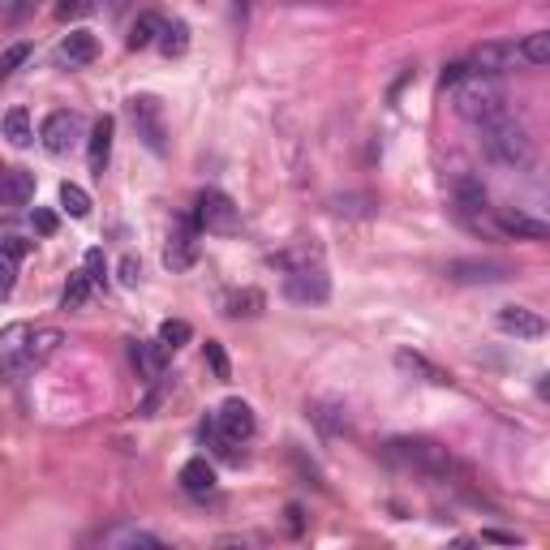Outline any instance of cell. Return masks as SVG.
Instances as JSON below:
<instances>
[{
    "mask_svg": "<svg viewBox=\"0 0 550 550\" xmlns=\"http://www.w3.org/2000/svg\"><path fill=\"white\" fill-rule=\"evenodd\" d=\"M194 228L198 233H215V237H233L237 228H241V211H237V202L228 198L224 190H202L194 198Z\"/></svg>",
    "mask_w": 550,
    "mask_h": 550,
    "instance_id": "3",
    "label": "cell"
},
{
    "mask_svg": "<svg viewBox=\"0 0 550 550\" xmlns=\"http://www.w3.org/2000/svg\"><path fill=\"white\" fill-rule=\"evenodd\" d=\"M387 452H392L396 460H404V465H413V469H422V473H434V477L465 473L447 447L430 443V439H392V443H387Z\"/></svg>",
    "mask_w": 550,
    "mask_h": 550,
    "instance_id": "4",
    "label": "cell"
},
{
    "mask_svg": "<svg viewBox=\"0 0 550 550\" xmlns=\"http://www.w3.org/2000/svg\"><path fill=\"white\" fill-rule=\"evenodd\" d=\"M207 361H211L215 379H228V357H224V349H220V340H207Z\"/></svg>",
    "mask_w": 550,
    "mask_h": 550,
    "instance_id": "34",
    "label": "cell"
},
{
    "mask_svg": "<svg viewBox=\"0 0 550 550\" xmlns=\"http://www.w3.org/2000/svg\"><path fill=\"white\" fill-rule=\"evenodd\" d=\"M177 482H181V490H185L190 499H211V495H215V469H211V460H207V456L185 460L181 473H177Z\"/></svg>",
    "mask_w": 550,
    "mask_h": 550,
    "instance_id": "13",
    "label": "cell"
},
{
    "mask_svg": "<svg viewBox=\"0 0 550 550\" xmlns=\"http://www.w3.org/2000/svg\"><path fill=\"white\" fill-rule=\"evenodd\" d=\"M284 293L293 297V301H327V293H331V284H327V275H323V267H293L288 271V280H284Z\"/></svg>",
    "mask_w": 550,
    "mask_h": 550,
    "instance_id": "11",
    "label": "cell"
},
{
    "mask_svg": "<svg viewBox=\"0 0 550 550\" xmlns=\"http://www.w3.org/2000/svg\"><path fill=\"white\" fill-rule=\"evenodd\" d=\"M155 43L168 56H181L185 48H190V26H185V22H164V26H159V39Z\"/></svg>",
    "mask_w": 550,
    "mask_h": 550,
    "instance_id": "27",
    "label": "cell"
},
{
    "mask_svg": "<svg viewBox=\"0 0 550 550\" xmlns=\"http://www.w3.org/2000/svg\"><path fill=\"white\" fill-rule=\"evenodd\" d=\"M452 91H456V112H460L465 121H473L477 129L490 125L495 117H503V112H508V99H503V91H499L495 78L469 74L465 82H456Z\"/></svg>",
    "mask_w": 550,
    "mask_h": 550,
    "instance_id": "2",
    "label": "cell"
},
{
    "mask_svg": "<svg viewBox=\"0 0 550 550\" xmlns=\"http://www.w3.org/2000/svg\"><path fill=\"white\" fill-rule=\"evenodd\" d=\"M0 9H5V0H0Z\"/></svg>",
    "mask_w": 550,
    "mask_h": 550,
    "instance_id": "40",
    "label": "cell"
},
{
    "mask_svg": "<svg viewBox=\"0 0 550 550\" xmlns=\"http://www.w3.org/2000/svg\"><path fill=\"white\" fill-rule=\"evenodd\" d=\"M31 61V43H13V48L0 52V78H9L18 65Z\"/></svg>",
    "mask_w": 550,
    "mask_h": 550,
    "instance_id": "33",
    "label": "cell"
},
{
    "mask_svg": "<svg viewBox=\"0 0 550 550\" xmlns=\"http://www.w3.org/2000/svg\"><path fill=\"white\" fill-rule=\"evenodd\" d=\"M31 323H9L0 331V374L5 379H22L31 366Z\"/></svg>",
    "mask_w": 550,
    "mask_h": 550,
    "instance_id": "6",
    "label": "cell"
},
{
    "mask_svg": "<svg viewBox=\"0 0 550 550\" xmlns=\"http://www.w3.org/2000/svg\"><path fill=\"white\" fill-rule=\"evenodd\" d=\"M482 147L490 151V159H499V164H508V168H529L533 164V138L512 112H503V117L482 125Z\"/></svg>",
    "mask_w": 550,
    "mask_h": 550,
    "instance_id": "1",
    "label": "cell"
},
{
    "mask_svg": "<svg viewBox=\"0 0 550 550\" xmlns=\"http://www.w3.org/2000/svg\"><path fill=\"white\" fill-rule=\"evenodd\" d=\"M0 129H5L9 147H26V142L35 138V134H31V112H26V108H9L5 121H0Z\"/></svg>",
    "mask_w": 550,
    "mask_h": 550,
    "instance_id": "24",
    "label": "cell"
},
{
    "mask_svg": "<svg viewBox=\"0 0 550 550\" xmlns=\"http://www.w3.org/2000/svg\"><path fill=\"white\" fill-rule=\"evenodd\" d=\"M469 74H482V78H499V74H508V69L520 65V48H516V39H486V43H477V48L469 52Z\"/></svg>",
    "mask_w": 550,
    "mask_h": 550,
    "instance_id": "5",
    "label": "cell"
},
{
    "mask_svg": "<svg viewBox=\"0 0 550 550\" xmlns=\"http://www.w3.org/2000/svg\"><path fill=\"white\" fill-rule=\"evenodd\" d=\"M456 207H460V215H465L473 228H482V215H486V190H482V181L460 177V181H456Z\"/></svg>",
    "mask_w": 550,
    "mask_h": 550,
    "instance_id": "18",
    "label": "cell"
},
{
    "mask_svg": "<svg viewBox=\"0 0 550 550\" xmlns=\"http://www.w3.org/2000/svg\"><path fill=\"white\" fill-rule=\"evenodd\" d=\"M61 344H65V336L56 327H35L31 331V366H43L48 357H56Z\"/></svg>",
    "mask_w": 550,
    "mask_h": 550,
    "instance_id": "23",
    "label": "cell"
},
{
    "mask_svg": "<svg viewBox=\"0 0 550 550\" xmlns=\"http://www.w3.org/2000/svg\"><path fill=\"white\" fill-rule=\"evenodd\" d=\"M78 129H82L78 112H52V117L43 121V129H39V138H43V151H52V155H65V151L78 142Z\"/></svg>",
    "mask_w": 550,
    "mask_h": 550,
    "instance_id": "10",
    "label": "cell"
},
{
    "mask_svg": "<svg viewBox=\"0 0 550 550\" xmlns=\"http://www.w3.org/2000/svg\"><path fill=\"white\" fill-rule=\"evenodd\" d=\"M215 434H220V439H228V443H245V439H254V430H258V422H254V409L245 400H224L220 409H215Z\"/></svg>",
    "mask_w": 550,
    "mask_h": 550,
    "instance_id": "8",
    "label": "cell"
},
{
    "mask_svg": "<svg viewBox=\"0 0 550 550\" xmlns=\"http://www.w3.org/2000/svg\"><path fill=\"white\" fill-rule=\"evenodd\" d=\"M447 275L460 284H499V280H508V267L503 263H452L447 267Z\"/></svg>",
    "mask_w": 550,
    "mask_h": 550,
    "instance_id": "19",
    "label": "cell"
},
{
    "mask_svg": "<svg viewBox=\"0 0 550 550\" xmlns=\"http://www.w3.org/2000/svg\"><path fill=\"white\" fill-rule=\"evenodd\" d=\"M465 78H469V65H465V61H456V65H447V69H443V78H439V82H443V91H452V86H456V82H465Z\"/></svg>",
    "mask_w": 550,
    "mask_h": 550,
    "instance_id": "36",
    "label": "cell"
},
{
    "mask_svg": "<svg viewBox=\"0 0 550 550\" xmlns=\"http://www.w3.org/2000/svg\"><path fill=\"white\" fill-rule=\"evenodd\" d=\"M129 357H134V366H138L142 379H164L168 349L159 340H134V344H129Z\"/></svg>",
    "mask_w": 550,
    "mask_h": 550,
    "instance_id": "14",
    "label": "cell"
},
{
    "mask_svg": "<svg viewBox=\"0 0 550 550\" xmlns=\"http://www.w3.org/2000/svg\"><path fill=\"white\" fill-rule=\"evenodd\" d=\"M194 331H190V323H185V318H168L164 327H159V344H164V349L172 353V349H181L185 340H190Z\"/></svg>",
    "mask_w": 550,
    "mask_h": 550,
    "instance_id": "31",
    "label": "cell"
},
{
    "mask_svg": "<svg viewBox=\"0 0 550 550\" xmlns=\"http://www.w3.org/2000/svg\"><path fill=\"white\" fill-rule=\"evenodd\" d=\"M61 207L74 215V220H86V215H91V194H86L82 185L65 181V185H61Z\"/></svg>",
    "mask_w": 550,
    "mask_h": 550,
    "instance_id": "30",
    "label": "cell"
},
{
    "mask_svg": "<svg viewBox=\"0 0 550 550\" xmlns=\"http://www.w3.org/2000/svg\"><path fill=\"white\" fill-rule=\"evenodd\" d=\"M129 117H134V129H138V138L147 142V147L155 155H164L168 151V134H164V112H159V104L151 95H134L129 99Z\"/></svg>",
    "mask_w": 550,
    "mask_h": 550,
    "instance_id": "7",
    "label": "cell"
},
{
    "mask_svg": "<svg viewBox=\"0 0 550 550\" xmlns=\"http://www.w3.org/2000/svg\"><path fill=\"white\" fill-rule=\"evenodd\" d=\"M520 48V65H533V69H542L546 61H550V35L546 31H533V35H525L516 43Z\"/></svg>",
    "mask_w": 550,
    "mask_h": 550,
    "instance_id": "25",
    "label": "cell"
},
{
    "mask_svg": "<svg viewBox=\"0 0 550 550\" xmlns=\"http://www.w3.org/2000/svg\"><path fill=\"white\" fill-rule=\"evenodd\" d=\"M495 323H499V331H508V336H516V340H538V336H546L542 314H533V310H525V306H503V310L495 314Z\"/></svg>",
    "mask_w": 550,
    "mask_h": 550,
    "instance_id": "12",
    "label": "cell"
},
{
    "mask_svg": "<svg viewBox=\"0 0 550 550\" xmlns=\"http://www.w3.org/2000/svg\"><path fill=\"white\" fill-rule=\"evenodd\" d=\"M31 220H35V233H43V237H52V233H56V215H52V211L35 207V215H31Z\"/></svg>",
    "mask_w": 550,
    "mask_h": 550,
    "instance_id": "37",
    "label": "cell"
},
{
    "mask_svg": "<svg viewBox=\"0 0 550 550\" xmlns=\"http://www.w3.org/2000/svg\"><path fill=\"white\" fill-rule=\"evenodd\" d=\"M112 134H117V121H112V117H99V121L91 125V147H86V164H91L95 177H104V168H108Z\"/></svg>",
    "mask_w": 550,
    "mask_h": 550,
    "instance_id": "15",
    "label": "cell"
},
{
    "mask_svg": "<svg viewBox=\"0 0 550 550\" xmlns=\"http://www.w3.org/2000/svg\"><path fill=\"white\" fill-rule=\"evenodd\" d=\"M82 271H86V280H91L95 288H104L108 284V258H104V250H86Z\"/></svg>",
    "mask_w": 550,
    "mask_h": 550,
    "instance_id": "32",
    "label": "cell"
},
{
    "mask_svg": "<svg viewBox=\"0 0 550 550\" xmlns=\"http://www.w3.org/2000/svg\"><path fill=\"white\" fill-rule=\"evenodd\" d=\"M99 56V39L91 31H69L61 39V61L65 65H91Z\"/></svg>",
    "mask_w": 550,
    "mask_h": 550,
    "instance_id": "21",
    "label": "cell"
},
{
    "mask_svg": "<svg viewBox=\"0 0 550 550\" xmlns=\"http://www.w3.org/2000/svg\"><path fill=\"white\" fill-rule=\"evenodd\" d=\"M91 280H86V271H74L69 275V284H65V293H61V306L65 310H82L86 306V297H91Z\"/></svg>",
    "mask_w": 550,
    "mask_h": 550,
    "instance_id": "29",
    "label": "cell"
},
{
    "mask_svg": "<svg viewBox=\"0 0 550 550\" xmlns=\"http://www.w3.org/2000/svg\"><path fill=\"white\" fill-rule=\"evenodd\" d=\"M82 9V0H56V13H61V18H69V13H78Z\"/></svg>",
    "mask_w": 550,
    "mask_h": 550,
    "instance_id": "39",
    "label": "cell"
},
{
    "mask_svg": "<svg viewBox=\"0 0 550 550\" xmlns=\"http://www.w3.org/2000/svg\"><path fill=\"white\" fill-rule=\"evenodd\" d=\"M35 198V177L26 168H0V202L9 207H26Z\"/></svg>",
    "mask_w": 550,
    "mask_h": 550,
    "instance_id": "16",
    "label": "cell"
},
{
    "mask_svg": "<svg viewBox=\"0 0 550 550\" xmlns=\"http://www.w3.org/2000/svg\"><path fill=\"white\" fill-rule=\"evenodd\" d=\"M22 254H26V241H18V237H5V241H0V297H9L13 284H18Z\"/></svg>",
    "mask_w": 550,
    "mask_h": 550,
    "instance_id": "22",
    "label": "cell"
},
{
    "mask_svg": "<svg viewBox=\"0 0 550 550\" xmlns=\"http://www.w3.org/2000/svg\"><path fill=\"white\" fill-rule=\"evenodd\" d=\"M499 228L508 237H516V241H546L550 237V228L542 220H533V215H525V211H503L499 215Z\"/></svg>",
    "mask_w": 550,
    "mask_h": 550,
    "instance_id": "20",
    "label": "cell"
},
{
    "mask_svg": "<svg viewBox=\"0 0 550 550\" xmlns=\"http://www.w3.org/2000/svg\"><path fill=\"white\" fill-rule=\"evenodd\" d=\"M138 275H142V263H138L134 254H125V258H121V284H125V288H134V284H138Z\"/></svg>",
    "mask_w": 550,
    "mask_h": 550,
    "instance_id": "35",
    "label": "cell"
},
{
    "mask_svg": "<svg viewBox=\"0 0 550 550\" xmlns=\"http://www.w3.org/2000/svg\"><path fill=\"white\" fill-rule=\"evenodd\" d=\"M99 546H108V550H138V546H147V550H159L164 542H159L155 533L138 529V525H117V529L99 533Z\"/></svg>",
    "mask_w": 550,
    "mask_h": 550,
    "instance_id": "17",
    "label": "cell"
},
{
    "mask_svg": "<svg viewBox=\"0 0 550 550\" xmlns=\"http://www.w3.org/2000/svg\"><path fill=\"white\" fill-rule=\"evenodd\" d=\"M159 26H164V18H155V13H142V18L129 26V48H134V52L151 48V43L159 39Z\"/></svg>",
    "mask_w": 550,
    "mask_h": 550,
    "instance_id": "26",
    "label": "cell"
},
{
    "mask_svg": "<svg viewBox=\"0 0 550 550\" xmlns=\"http://www.w3.org/2000/svg\"><path fill=\"white\" fill-rule=\"evenodd\" d=\"M396 361H400L404 370H417V374H426L430 383H439V387H452V374H447V370H439V366H430V361H426L422 353H400Z\"/></svg>",
    "mask_w": 550,
    "mask_h": 550,
    "instance_id": "28",
    "label": "cell"
},
{
    "mask_svg": "<svg viewBox=\"0 0 550 550\" xmlns=\"http://www.w3.org/2000/svg\"><path fill=\"white\" fill-rule=\"evenodd\" d=\"M482 542H499V546H520L516 533H503V529H482Z\"/></svg>",
    "mask_w": 550,
    "mask_h": 550,
    "instance_id": "38",
    "label": "cell"
},
{
    "mask_svg": "<svg viewBox=\"0 0 550 550\" xmlns=\"http://www.w3.org/2000/svg\"><path fill=\"white\" fill-rule=\"evenodd\" d=\"M198 228H194V220H181L177 228L168 233V245H164V263L172 267V271H190L194 263H198Z\"/></svg>",
    "mask_w": 550,
    "mask_h": 550,
    "instance_id": "9",
    "label": "cell"
}]
</instances>
